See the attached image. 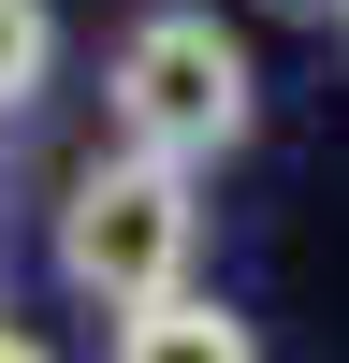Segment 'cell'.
<instances>
[{"mask_svg": "<svg viewBox=\"0 0 349 363\" xmlns=\"http://www.w3.org/2000/svg\"><path fill=\"white\" fill-rule=\"evenodd\" d=\"M102 116H116L131 145H160V160L218 174L233 145L262 131V73H248V44H233L204 0H160V15L116 29V58H102Z\"/></svg>", "mask_w": 349, "mask_h": 363, "instance_id": "cell-1", "label": "cell"}, {"mask_svg": "<svg viewBox=\"0 0 349 363\" xmlns=\"http://www.w3.org/2000/svg\"><path fill=\"white\" fill-rule=\"evenodd\" d=\"M204 174L189 160H160V145H131L116 131L102 160L58 189V291H87V306H145V291H189V247H204Z\"/></svg>", "mask_w": 349, "mask_h": 363, "instance_id": "cell-2", "label": "cell"}, {"mask_svg": "<svg viewBox=\"0 0 349 363\" xmlns=\"http://www.w3.org/2000/svg\"><path fill=\"white\" fill-rule=\"evenodd\" d=\"M102 363H262V335L218 306V291H145V306H116Z\"/></svg>", "mask_w": 349, "mask_h": 363, "instance_id": "cell-3", "label": "cell"}, {"mask_svg": "<svg viewBox=\"0 0 349 363\" xmlns=\"http://www.w3.org/2000/svg\"><path fill=\"white\" fill-rule=\"evenodd\" d=\"M58 87V0H0V131Z\"/></svg>", "mask_w": 349, "mask_h": 363, "instance_id": "cell-4", "label": "cell"}, {"mask_svg": "<svg viewBox=\"0 0 349 363\" xmlns=\"http://www.w3.org/2000/svg\"><path fill=\"white\" fill-rule=\"evenodd\" d=\"M0 363H44V349H29V335H15V320H0Z\"/></svg>", "mask_w": 349, "mask_h": 363, "instance_id": "cell-5", "label": "cell"}, {"mask_svg": "<svg viewBox=\"0 0 349 363\" xmlns=\"http://www.w3.org/2000/svg\"><path fill=\"white\" fill-rule=\"evenodd\" d=\"M291 15H335V0H291Z\"/></svg>", "mask_w": 349, "mask_h": 363, "instance_id": "cell-6", "label": "cell"}, {"mask_svg": "<svg viewBox=\"0 0 349 363\" xmlns=\"http://www.w3.org/2000/svg\"><path fill=\"white\" fill-rule=\"evenodd\" d=\"M335 44H349V0H335Z\"/></svg>", "mask_w": 349, "mask_h": 363, "instance_id": "cell-7", "label": "cell"}]
</instances>
